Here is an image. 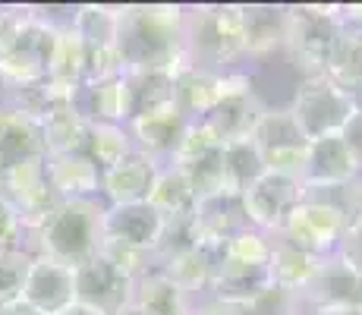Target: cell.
<instances>
[{
	"mask_svg": "<svg viewBox=\"0 0 362 315\" xmlns=\"http://www.w3.org/2000/svg\"><path fill=\"white\" fill-rule=\"evenodd\" d=\"M186 6L139 4L120 6L117 47L127 69H177L186 63L183 51Z\"/></svg>",
	"mask_w": 362,
	"mask_h": 315,
	"instance_id": "1",
	"label": "cell"
},
{
	"mask_svg": "<svg viewBox=\"0 0 362 315\" xmlns=\"http://www.w3.org/2000/svg\"><path fill=\"white\" fill-rule=\"evenodd\" d=\"M104 208L98 199H69L60 202L45 221L29 234L35 236L32 256L54 258L60 265L79 268L95 258L104 243Z\"/></svg>",
	"mask_w": 362,
	"mask_h": 315,
	"instance_id": "2",
	"label": "cell"
},
{
	"mask_svg": "<svg viewBox=\"0 0 362 315\" xmlns=\"http://www.w3.org/2000/svg\"><path fill=\"white\" fill-rule=\"evenodd\" d=\"M186 63L211 73H224L246 54L243 38V4H205L186 10L183 25Z\"/></svg>",
	"mask_w": 362,
	"mask_h": 315,
	"instance_id": "3",
	"label": "cell"
},
{
	"mask_svg": "<svg viewBox=\"0 0 362 315\" xmlns=\"http://www.w3.org/2000/svg\"><path fill=\"white\" fill-rule=\"evenodd\" d=\"M57 35H60V25L54 19H47L45 13H38L35 6H29V16L23 23L16 47L0 57V88L19 95L35 88L38 82H45L47 60H51Z\"/></svg>",
	"mask_w": 362,
	"mask_h": 315,
	"instance_id": "4",
	"label": "cell"
},
{
	"mask_svg": "<svg viewBox=\"0 0 362 315\" xmlns=\"http://www.w3.org/2000/svg\"><path fill=\"white\" fill-rule=\"evenodd\" d=\"M353 110H356L353 95L334 86L328 76H305L296 86L293 104H290V114L296 117L299 130L309 142L340 132L344 123L353 117Z\"/></svg>",
	"mask_w": 362,
	"mask_h": 315,
	"instance_id": "5",
	"label": "cell"
},
{
	"mask_svg": "<svg viewBox=\"0 0 362 315\" xmlns=\"http://www.w3.org/2000/svg\"><path fill=\"white\" fill-rule=\"evenodd\" d=\"M340 32L337 4H303L290 6V32H287V54L296 69L305 76H322L325 54Z\"/></svg>",
	"mask_w": 362,
	"mask_h": 315,
	"instance_id": "6",
	"label": "cell"
},
{
	"mask_svg": "<svg viewBox=\"0 0 362 315\" xmlns=\"http://www.w3.org/2000/svg\"><path fill=\"white\" fill-rule=\"evenodd\" d=\"M249 139L262 151V161L271 173L303 180L309 139L303 136V130H299L296 117L290 114V108H264V114L259 117V123H255Z\"/></svg>",
	"mask_w": 362,
	"mask_h": 315,
	"instance_id": "7",
	"label": "cell"
},
{
	"mask_svg": "<svg viewBox=\"0 0 362 315\" xmlns=\"http://www.w3.org/2000/svg\"><path fill=\"white\" fill-rule=\"evenodd\" d=\"M346 227H350V221H346L340 212H334L331 205L305 195V199L296 205V212L287 218L284 230L274 236H284V240H290L293 246H299L303 252H309V256H315V258H328L340 249Z\"/></svg>",
	"mask_w": 362,
	"mask_h": 315,
	"instance_id": "8",
	"label": "cell"
},
{
	"mask_svg": "<svg viewBox=\"0 0 362 315\" xmlns=\"http://www.w3.org/2000/svg\"><path fill=\"white\" fill-rule=\"evenodd\" d=\"M303 199H305L303 180L268 171L252 189L243 193V208H246V218L255 230L274 236L284 230V224H287V218L296 212V205Z\"/></svg>",
	"mask_w": 362,
	"mask_h": 315,
	"instance_id": "9",
	"label": "cell"
},
{
	"mask_svg": "<svg viewBox=\"0 0 362 315\" xmlns=\"http://www.w3.org/2000/svg\"><path fill=\"white\" fill-rule=\"evenodd\" d=\"M132 290L136 281L117 271L101 252L76 268V303L88 306L98 315H117L123 306H129Z\"/></svg>",
	"mask_w": 362,
	"mask_h": 315,
	"instance_id": "10",
	"label": "cell"
},
{
	"mask_svg": "<svg viewBox=\"0 0 362 315\" xmlns=\"http://www.w3.org/2000/svg\"><path fill=\"white\" fill-rule=\"evenodd\" d=\"M0 193L13 202V208L19 212V218L25 224V234L35 230L54 208L60 205L57 193L51 189V180H47V167H45V155L23 161L10 177L4 180Z\"/></svg>",
	"mask_w": 362,
	"mask_h": 315,
	"instance_id": "11",
	"label": "cell"
},
{
	"mask_svg": "<svg viewBox=\"0 0 362 315\" xmlns=\"http://www.w3.org/2000/svg\"><path fill=\"white\" fill-rule=\"evenodd\" d=\"M299 297L315 309H362V275L334 252L318 262L315 275Z\"/></svg>",
	"mask_w": 362,
	"mask_h": 315,
	"instance_id": "12",
	"label": "cell"
},
{
	"mask_svg": "<svg viewBox=\"0 0 362 315\" xmlns=\"http://www.w3.org/2000/svg\"><path fill=\"white\" fill-rule=\"evenodd\" d=\"M252 224L246 218L243 208V195L230 193H218V195H205L196 202L192 212V230H196V243L211 252H221L236 234L249 230Z\"/></svg>",
	"mask_w": 362,
	"mask_h": 315,
	"instance_id": "13",
	"label": "cell"
},
{
	"mask_svg": "<svg viewBox=\"0 0 362 315\" xmlns=\"http://www.w3.org/2000/svg\"><path fill=\"white\" fill-rule=\"evenodd\" d=\"M23 299L45 315H57L76 303V268L60 265L54 258L35 256L29 277H25Z\"/></svg>",
	"mask_w": 362,
	"mask_h": 315,
	"instance_id": "14",
	"label": "cell"
},
{
	"mask_svg": "<svg viewBox=\"0 0 362 315\" xmlns=\"http://www.w3.org/2000/svg\"><path fill=\"white\" fill-rule=\"evenodd\" d=\"M161 161L148 158L145 151L132 149L120 164L101 173V195H107V205H129V202H148L151 186L158 180Z\"/></svg>",
	"mask_w": 362,
	"mask_h": 315,
	"instance_id": "15",
	"label": "cell"
},
{
	"mask_svg": "<svg viewBox=\"0 0 362 315\" xmlns=\"http://www.w3.org/2000/svg\"><path fill=\"white\" fill-rule=\"evenodd\" d=\"M359 167L353 161L350 149L344 145L340 132L334 136L312 139L309 151H305V167H303V186L305 189H322V186H340L359 180Z\"/></svg>",
	"mask_w": 362,
	"mask_h": 315,
	"instance_id": "16",
	"label": "cell"
},
{
	"mask_svg": "<svg viewBox=\"0 0 362 315\" xmlns=\"http://www.w3.org/2000/svg\"><path fill=\"white\" fill-rule=\"evenodd\" d=\"M161 230H164V214H158L148 202L104 208V240L155 252L158 240H161Z\"/></svg>",
	"mask_w": 362,
	"mask_h": 315,
	"instance_id": "17",
	"label": "cell"
},
{
	"mask_svg": "<svg viewBox=\"0 0 362 315\" xmlns=\"http://www.w3.org/2000/svg\"><path fill=\"white\" fill-rule=\"evenodd\" d=\"M186 126H189V120L177 110V104H170V108H164V110H155V114L129 120L127 130H129L132 145H136L139 151H145L148 158L161 161V164H170Z\"/></svg>",
	"mask_w": 362,
	"mask_h": 315,
	"instance_id": "18",
	"label": "cell"
},
{
	"mask_svg": "<svg viewBox=\"0 0 362 315\" xmlns=\"http://www.w3.org/2000/svg\"><path fill=\"white\" fill-rule=\"evenodd\" d=\"M271 284L268 277V265H249V262H236L218 252L214 262V275H211V299L224 306H249L255 297Z\"/></svg>",
	"mask_w": 362,
	"mask_h": 315,
	"instance_id": "19",
	"label": "cell"
},
{
	"mask_svg": "<svg viewBox=\"0 0 362 315\" xmlns=\"http://www.w3.org/2000/svg\"><path fill=\"white\" fill-rule=\"evenodd\" d=\"M45 155L41 126L13 108H0V186L23 161Z\"/></svg>",
	"mask_w": 362,
	"mask_h": 315,
	"instance_id": "20",
	"label": "cell"
},
{
	"mask_svg": "<svg viewBox=\"0 0 362 315\" xmlns=\"http://www.w3.org/2000/svg\"><path fill=\"white\" fill-rule=\"evenodd\" d=\"M73 110L86 123H129V104H127V82L123 76L101 82H82L73 92Z\"/></svg>",
	"mask_w": 362,
	"mask_h": 315,
	"instance_id": "21",
	"label": "cell"
},
{
	"mask_svg": "<svg viewBox=\"0 0 362 315\" xmlns=\"http://www.w3.org/2000/svg\"><path fill=\"white\" fill-rule=\"evenodd\" d=\"M47 180L60 202L69 199H98L101 195V171L82 151L66 155H45Z\"/></svg>",
	"mask_w": 362,
	"mask_h": 315,
	"instance_id": "22",
	"label": "cell"
},
{
	"mask_svg": "<svg viewBox=\"0 0 362 315\" xmlns=\"http://www.w3.org/2000/svg\"><path fill=\"white\" fill-rule=\"evenodd\" d=\"M173 104L186 120H205L221 104V73L183 63L173 82Z\"/></svg>",
	"mask_w": 362,
	"mask_h": 315,
	"instance_id": "23",
	"label": "cell"
},
{
	"mask_svg": "<svg viewBox=\"0 0 362 315\" xmlns=\"http://www.w3.org/2000/svg\"><path fill=\"white\" fill-rule=\"evenodd\" d=\"M290 32V6L274 4H249L243 6V38H246V54L264 57L287 45Z\"/></svg>",
	"mask_w": 362,
	"mask_h": 315,
	"instance_id": "24",
	"label": "cell"
},
{
	"mask_svg": "<svg viewBox=\"0 0 362 315\" xmlns=\"http://www.w3.org/2000/svg\"><path fill=\"white\" fill-rule=\"evenodd\" d=\"M177 69H127V73H123V82H127L129 120L170 108Z\"/></svg>",
	"mask_w": 362,
	"mask_h": 315,
	"instance_id": "25",
	"label": "cell"
},
{
	"mask_svg": "<svg viewBox=\"0 0 362 315\" xmlns=\"http://www.w3.org/2000/svg\"><path fill=\"white\" fill-rule=\"evenodd\" d=\"M318 262H322V258L303 252L299 246H293L290 240H284V236H271V258H268L271 284L284 287V290L303 293L305 284H309L312 275H315Z\"/></svg>",
	"mask_w": 362,
	"mask_h": 315,
	"instance_id": "26",
	"label": "cell"
},
{
	"mask_svg": "<svg viewBox=\"0 0 362 315\" xmlns=\"http://www.w3.org/2000/svg\"><path fill=\"white\" fill-rule=\"evenodd\" d=\"M86 63H88V47L82 45V38L73 32V25H60V35L54 41L51 60H47V82L76 92L86 82Z\"/></svg>",
	"mask_w": 362,
	"mask_h": 315,
	"instance_id": "27",
	"label": "cell"
},
{
	"mask_svg": "<svg viewBox=\"0 0 362 315\" xmlns=\"http://www.w3.org/2000/svg\"><path fill=\"white\" fill-rule=\"evenodd\" d=\"M221 171H224V193L243 195L268 173V167L252 139H236V142H224L221 149Z\"/></svg>",
	"mask_w": 362,
	"mask_h": 315,
	"instance_id": "28",
	"label": "cell"
},
{
	"mask_svg": "<svg viewBox=\"0 0 362 315\" xmlns=\"http://www.w3.org/2000/svg\"><path fill=\"white\" fill-rule=\"evenodd\" d=\"M264 114V104L259 101V95H240V98H224L211 114L205 117V123L218 132L221 142H236V139H249L259 123V117Z\"/></svg>",
	"mask_w": 362,
	"mask_h": 315,
	"instance_id": "29",
	"label": "cell"
},
{
	"mask_svg": "<svg viewBox=\"0 0 362 315\" xmlns=\"http://www.w3.org/2000/svg\"><path fill=\"white\" fill-rule=\"evenodd\" d=\"M132 303H136L139 309H145V315H192L189 297H186L161 268L139 277L136 290H132Z\"/></svg>",
	"mask_w": 362,
	"mask_h": 315,
	"instance_id": "30",
	"label": "cell"
},
{
	"mask_svg": "<svg viewBox=\"0 0 362 315\" xmlns=\"http://www.w3.org/2000/svg\"><path fill=\"white\" fill-rule=\"evenodd\" d=\"M322 76H328L334 86H340L344 92H356L362 86V38L346 29L337 32V38L331 41L328 54H325Z\"/></svg>",
	"mask_w": 362,
	"mask_h": 315,
	"instance_id": "31",
	"label": "cell"
},
{
	"mask_svg": "<svg viewBox=\"0 0 362 315\" xmlns=\"http://www.w3.org/2000/svg\"><path fill=\"white\" fill-rule=\"evenodd\" d=\"M196 202L199 199L192 193L189 180H186V173L177 164H164L158 171V180L148 195V205L158 214H164V218H186V214L196 212Z\"/></svg>",
	"mask_w": 362,
	"mask_h": 315,
	"instance_id": "32",
	"label": "cell"
},
{
	"mask_svg": "<svg viewBox=\"0 0 362 315\" xmlns=\"http://www.w3.org/2000/svg\"><path fill=\"white\" fill-rule=\"evenodd\" d=\"M73 32L82 38L88 51L98 47H114L117 35H120V6H104V4H86L76 6L69 16Z\"/></svg>",
	"mask_w": 362,
	"mask_h": 315,
	"instance_id": "33",
	"label": "cell"
},
{
	"mask_svg": "<svg viewBox=\"0 0 362 315\" xmlns=\"http://www.w3.org/2000/svg\"><path fill=\"white\" fill-rule=\"evenodd\" d=\"M136 149L129 139V130L120 123H88L86 126V142H82V155L92 161L104 173L114 164H120L129 151Z\"/></svg>",
	"mask_w": 362,
	"mask_h": 315,
	"instance_id": "34",
	"label": "cell"
},
{
	"mask_svg": "<svg viewBox=\"0 0 362 315\" xmlns=\"http://www.w3.org/2000/svg\"><path fill=\"white\" fill-rule=\"evenodd\" d=\"M214 262H218V252H211L205 246H192V249L180 252V256L167 258V262L158 265V268H161L164 275L170 277V281L186 293V297H189V293L208 290V287H211Z\"/></svg>",
	"mask_w": 362,
	"mask_h": 315,
	"instance_id": "35",
	"label": "cell"
},
{
	"mask_svg": "<svg viewBox=\"0 0 362 315\" xmlns=\"http://www.w3.org/2000/svg\"><path fill=\"white\" fill-rule=\"evenodd\" d=\"M41 126V142H45V155H66V151H82L86 142V120L73 110V101L64 108L51 110L47 117L38 120Z\"/></svg>",
	"mask_w": 362,
	"mask_h": 315,
	"instance_id": "36",
	"label": "cell"
},
{
	"mask_svg": "<svg viewBox=\"0 0 362 315\" xmlns=\"http://www.w3.org/2000/svg\"><path fill=\"white\" fill-rule=\"evenodd\" d=\"M32 258L29 249H0V309L23 299Z\"/></svg>",
	"mask_w": 362,
	"mask_h": 315,
	"instance_id": "37",
	"label": "cell"
},
{
	"mask_svg": "<svg viewBox=\"0 0 362 315\" xmlns=\"http://www.w3.org/2000/svg\"><path fill=\"white\" fill-rule=\"evenodd\" d=\"M224 149V142L218 139V132L211 130L205 120H189V126H186L183 139H180L177 151H173V161L170 164L183 167V164H192V161L199 158H208L214 155V151Z\"/></svg>",
	"mask_w": 362,
	"mask_h": 315,
	"instance_id": "38",
	"label": "cell"
},
{
	"mask_svg": "<svg viewBox=\"0 0 362 315\" xmlns=\"http://www.w3.org/2000/svg\"><path fill=\"white\" fill-rule=\"evenodd\" d=\"M101 256L114 265L117 271L129 277V281H139L145 277L148 271H155V252H145V249H136V246H127V243H114V240H104L101 243Z\"/></svg>",
	"mask_w": 362,
	"mask_h": 315,
	"instance_id": "39",
	"label": "cell"
},
{
	"mask_svg": "<svg viewBox=\"0 0 362 315\" xmlns=\"http://www.w3.org/2000/svg\"><path fill=\"white\" fill-rule=\"evenodd\" d=\"M221 256L236 258V262H249V265H268L271 236L262 234V230H255V227H249V230H243V234H236L233 240L221 249Z\"/></svg>",
	"mask_w": 362,
	"mask_h": 315,
	"instance_id": "40",
	"label": "cell"
},
{
	"mask_svg": "<svg viewBox=\"0 0 362 315\" xmlns=\"http://www.w3.org/2000/svg\"><path fill=\"white\" fill-rule=\"evenodd\" d=\"M299 303H303L299 293L284 290V287H277V284H268L252 303L243 306V312L246 315H293Z\"/></svg>",
	"mask_w": 362,
	"mask_h": 315,
	"instance_id": "41",
	"label": "cell"
},
{
	"mask_svg": "<svg viewBox=\"0 0 362 315\" xmlns=\"http://www.w3.org/2000/svg\"><path fill=\"white\" fill-rule=\"evenodd\" d=\"M127 73V63H123L120 47H98V51H88L86 63V82H101V79H114V76Z\"/></svg>",
	"mask_w": 362,
	"mask_h": 315,
	"instance_id": "42",
	"label": "cell"
},
{
	"mask_svg": "<svg viewBox=\"0 0 362 315\" xmlns=\"http://www.w3.org/2000/svg\"><path fill=\"white\" fill-rule=\"evenodd\" d=\"M23 234H25L23 218L13 208V202L0 193V249H23Z\"/></svg>",
	"mask_w": 362,
	"mask_h": 315,
	"instance_id": "43",
	"label": "cell"
},
{
	"mask_svg": "<svg viewBox=\"0 0 362 315\" xmlns=\"http://www.w3.org/2000/svg\"><path fill=\"white\" fill-rule=\"evenodd\" d=\"M25 16H29V6H0V57L16 47Z\"/></svg>",
	"mask_w": 362,
	"mask_h": 315,
	"instance_id": "44",
	"label": "cell"
},
{
	"mask_svg": "<svg viewBox=\"0 0 362 315\" xmlns=\"http://www.w3.org/2000/svg\"><path fill=\"white\" fill-rule=\"evenodd\" d=\"M337 256L344 258V262H350L353 268L362 275V218H356L346 227V234H344V243H340V249H337Z\"/></svg>",
	"mask_w": 362,
	"mask_h": 315,
	"instance_id": "45",
	"label": "cell"
},
{
	"mask_svg": "<svg viewBox=\"0 0 362 315\" xmlns=\"http://www.w3.org/2000/svg\"><path fill=\"white\" fill-rule=\"evenodd\" d=\"M340 139H344V145L350 149L353 161H356L359 173H362V110L356 108L353 110V117L344 123V130H340Z\"/></svg>",
	"mask_w": 362,
	"mask_h": 315,
	"instance_id": "46",
	"label": "cell"
},
{
	"mask_svg": "<svg viewBox=\"0 0 362 315\" xmlns=\"http://www.w3.org/2000/svg\"><path fill=\"white\" fill-rule=\"evenodd\" d=\"M192 315H246L240 309V306H224V303H208V306H202V309H192Z\"/></svg>",
	"mask_w": 362,
	"mask_h": 315,
	"instance_id": "47",
	"label": "cell"
},
{
	"mask_svg": "<svg viewBox=\"0 0 362 315\" xmlns=\"http://www.w3.org/2000/svg\"><path fill=\"white\" fill-rule=\"evenodd\" d=\"M0 315H45V312H38L35 306L25 303V299H16V303H10L6 309H0Z\"/></svg>",
	"mask_w": 362,
	"mask_h": 315,
	"instance_id": "48",
	"label": "cell"
},
{
	"mask_svg": "<svg viewBox=\"0 0 362 315\" xmlns=\"http://www.w3.org/2000/svg\"><path fill=\"white\" fill-rule=\"evenodd\" d=\"M57 315H98L95 309H88V306H82V303H73L69 309H64V312H57Z\"/></svg>",
	"mask_w": 362,
	"mask_h": 315,
	"instance_id": "49",
	"label": "cell"
},
{
	"mask_svg": "<svg viewBox=\"0 0 362 315\" xmlns=\"http://www.w3.org/2000/svg\"><path fill=\"white\" fill-rule=\"evenodd\" d=\"M315 315H362V309H315Z\"/></svg>",
	"mask_w": 362,
	"mask_h": 315,
	"instance_id": "50",
	"label": "cell"
},
{
	"mask_svg": "<svg viewBox=\"0 0 362 315\" xmlns=\"http://www.w3.org/2000/svg\"><path fill=\"white\" fill-rule=\"evenodd\" d=\"M117 315H145V309H139L136 303H129V306H123V309L117 312Z\"/></svg>",
	"mask_w": 362,
	"mask_h": 315,
	"instance_id": "51",
	"label": "cell"
},
{
	"mask_svg": "<svg viewBox=\"0 0 362 315\" xmlns=\"http://www.w3.org/2000/svg\"><path fill=\"white\" fill-rule=\"evenodd\" d=\"M353 101H356V108L362 110V86L356 88V92H353Z\"/></svg>",
	"mask_w": 362,
	"mask_h": 315,
	"instance_id": "52",
	"label": "cell"
}]
</instances>
